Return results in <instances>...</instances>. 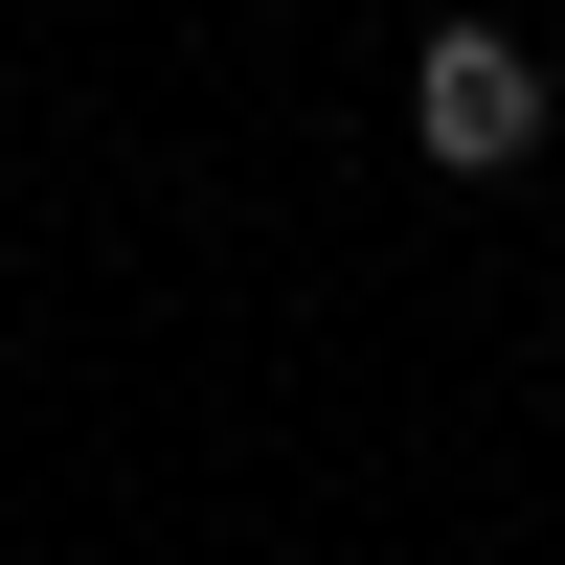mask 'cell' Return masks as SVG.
Listing matches in <instances>:
<instances>
[{"label":"cell","instance_id":"cell-1","mask_svg":"<svg viewBox=\"0 0 565 565\" xmlns=\"http://www.w3.org/2000/svg\"><path fill=\"white\" fill-rule=\"evenodd\" d=\"M407 136H430L452 181H521V159H543V68H521V23H430V45H407Z\"/></svg>","mask_w":565,"mask_h":565}]
</instances>
